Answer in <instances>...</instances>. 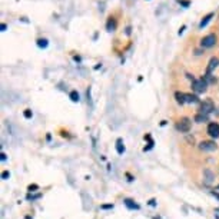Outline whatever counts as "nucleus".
I'll use <instances>...</instances> for the list:
<instances>
[{"mask_svg":"<svg viewBox=\"0 0 219 219\" xmlns=\"http://www.w3.org/2000/svg\"><path fill=\"white\" fill-rule=\"evenodd\" d=\"M206 86H208V82L205 80V79H195L193 82H192V89L196 92V93H203L205 90H206Z\"/></svg>","mask_w":219,"mask_h":219,"instance_id":"1","label":"nucleus"},{"mask_svg":"<svg viewBox=\"0 0 219 219\" xmlns=\"http://www.w3.org/2000/svg\"><path fill=\"white\" fill-rule=\"evenodd\" d=\"M216 45V36L215 34H208L201 40V46L202 47H212Z\"/></svg>","mask_w":219,"mask_h":219,"instance_id":"2","label":"nucleus"},{"mask_svg":"<svg viewBox=\"0 0 219 219\" xmlns=\"http://www.w3.org/2000/svg\"><path fill=\"white\" fill-rule=\"evenodd\" d=\"M176 128L182 132V133H188L190 130V120L188 118H182L179 120V123L176 125Z\"/></svg>","mask_w":219,"mask_h":219,"instance_id":"3","label":"nucleus"},{"mask_svg":"<svg viewBox=\"0 0 219 219\" xmlns=\"http://www.w3.org/2000/svg\"><path fill=\"white\" fill-rule=\"evenodd\" d=\"M215 109V106H213V103H212V100H205L201 103V112L199 113H203V115H209L212 110Z\"/></svg>","mask_w":219,"mask_h":219,"instance_id":"4","label":"nucleus"},{"mask_svg":"<svg viewBox=\"0 0 219 219\" xmlns=\"http://www.w3.org/2000/svg\"><path fill=\"white\" fill-rule=\"evenodd\" d=\"M215 181V173L211 169H205L203 170V183L205 185H211Z\"/></svg>","mask_w":219,"mask_h":219,"instance_id":"5","label":"nucleus"},{"mask_svg":"<svg viewBox=\"0 0 219 219\" xmlns=\"http://www.w3.org/2000/svg\"><path fill=\"white\" fill-rule=\"evenodd\" d=\"M208 135L211 137H219V123H209L208 126Z\"/></svg>","mask_w":219,"mask_h":219,"instance_id":"6","label":"nucleus"},{"mask_svg":"<svg viewBox=\"0 0 219 219\" xmlns=\"http://www.w3.org/2000/svg\"><path fill=\"white\" fill-rule=\"evenodd\" d=\"M199 149L203 152H212L216 149V145L213 142H209V140H205V142H201L199 143Z\"/></svg>","mask_w":219,"mask_h":219,"instance_id":"7","label":"nucleus"},{"mask_svg":"<svg viewBox=\"0 0 219 219\" xmlns=\"http://www.w3.org/2000/svg\"><path fill=\"white\" fill-rule=\"evenodd\" d=\"M219 65V60L216 59V57H212L211 60H209V65H208V69H206V75H211L215 69L218 68Z\"/></svg>","mask_w":219,"mask_h":219,"instance_id":"8","label":"nucleus"},{"mask_svg":"<svg viewBox=\"0 0 219 219\" xmlns=\"http://www.w3.org/2000/svg\"><path fill=\"white\" fill-rule=\"evenodd\" d=\"M215 16V13H209V15H206V16L203 17L202 20H201V23H199V29H203L211 20H212V17Z\"/></svg>","mask_w":219,"mask_h":219,"instance_id":"9","label":"nucleus"},{"mask_svg":"<svg viewBox=\"0 0 219 219\" xmlns=\"http://www.w3.org/2000/svg\"><path fill=\"white\" fill-rule=\"evenodd\" d=\"M185 99H186V103H198L199 102V98L196 95H189V93L185 95Z\"/></svg>","mask_w":219,"mask_h":219,"instance_id":"10","label":"nucleus"},{"mask_svg":"<svg viewBox=\"0 0 219 219\" xmlns=\"http://www.w3.org/2000/svg\"><path fill=\"white\" fill-rule=\"evenodd\" d=\"M185 95H186V93H182V92H176V93H175V98H176V102H178V103H181V105H183V103H186Z\"/></svg>","mask_w":219,"mask_h":219,"instance_id":"11","label":"nucleus"},{"mask_svg":"<svg viewBox=\"0 0 219 219\" xmlns=\"http://www.w3.org/2000/svg\"><path fill=\"white\" fill-rule=\"evenodd\" d=\"M123 202H125V205H126L129 209H139V205H137V203H135L132 199H125Z\"/></svg>","mask_w":219,"mask_h":219,"instance_id":"12","label":"nucleus"},{"mask_svg":"<svg viewBox=\"0 0 219 219\" xmlns=\"http://www.w3.org/2000/svg\"><path fill=\"white\" fill-rule=\"evenodd\" d=\"M116 151H118L119 155H122V153L125 152V146H123L122 139H118V140H116Z\"/></svg>","mask_w":219,"mask_h":219,"instance_id":"13","label":"nucleus"},{"mask_svg":"<svg viewBox=\"0 0 219 219\" xmlns=\"http://www.w3.org/2000/svg\"><path fill=\"white\" fill-rule=\"evenodd\" d=\"M106 27H107V30H109V32L115 30V27H116V22H115V19H113V17H110V19H109V22H107Z\"/></svg>","mask_w":219,"mask_h":219,"instance_id":"14","label":"nucleus"},{"mask_svg":"<svg viewBox=\"0 0 219 219\" xmlns=\"http://www.w3.org/2000/svg\"><path fill=\"white\" fill-rule=\"evenodd\" d=\"M206 120H208V115L198 113V115L195 116V122H198V123H202V122H206Z\"/></svg>","mask_w":219,"mask_h":219,"instance_id":"15","label":"nucleus"},{"mask_svg":"<svg viewBox=\"0 0 219 219\" xmlns=\"http://www.w3.org/2000/svg\"><path fill=\"white\" fill-rule=\"evenodd\" d=\"M69 96H70V100H72V102H79V100H80V96H79L77 90H72Z\"/></svg>","mask_w":219,"mask_h":219,"instance_id":"16","label":"nucleus"},{"mask_svg":"<svg viewBox=\"0 0 219 219\" xmlns=\"http://www.w3.org/2000/svg\"><path fill=\"white\" fill-rule=\"evenodd\" d=\"M47 45H49V43H47V39H42V37H40V39H37V46H39V47L46 49V47H47Z\"/></svg>","mask_w":219,"mask_h":219,"instance_id":"17","label":"nucleus"},{"mask_svg":"<svg viewBox=\"0 0 219 219\" xmlns=\"http://www.w3.org/2000/svg\"><path fill=\"white\" fill-rule=\"evenodd\" d=\"M179 3H181L183 7H189V4H190V1H189V0H179Z\"/></svg>","mask_w":219,"mask_h":219,"instance_id":"18","label":"nucleus"},{"mask_svg":"<svg viewBox=\"0 0 219 219\" xmlns=\"http://www.w3.org/2000/svg\"><path fill=\"white\" fill-rule=\"evenodd\" d=\"M24 118H27V119L32 118V110H30V109H26V110H24Z\"/></svg>","mask_w":219,"mask_h":219,"instance_id":"19","label":"nucleus"},{"mask_svg":"<svg viewBox=\"0 0 219 219\" xmlns=\"http://www.w3.org/2000/svg\"><path fill=\"white\" fill-rule=\"evenodd\" d=\"M9 176H10V173H9V172H7V170H4V172H3V173H1V178H3V179H7V178H9Z\"/></svg>","mask_w":219,"mask_h":219,"instance_id":"20","label":"nucleus"},{"mask_svg":"<svg viewBox=\"0 0 219 219\" xmlns=\"http://www.w3.org/2000/svg\"><path fill=\"white\" fill-rule=\"evenodd\" d=\"M6 29H7V26H6V24H4V23H1V32H4V30H6Z\"/></svg>","mask_w":219,"mask_h":219,"instance_id":"21","label":"nucleus"},{"mask_svg":"<svg viewBox=\"0 0 219 219\" xmlns=\"http://www.w3.org/2000/svg\"><path fill=\"white\" fill-rule=\"evenodd\" d=\"M183 30H185V26H182V29L179 30V34H182V33H183Z\"/></svg>","mask_w":219,"mask_h":219,"instance_id":"22","label":"nucleus"},{"mask_svg":"<svg viewBox=\"0 0 219 219\" xmlns=\"http://www.w3.org/2000/svg\"><path fill=\"white\" fill-rule=\"evenodd\" d=\"M212 195H213V196H215V198H218V199H219V193H215V192H213V193H212Z\"/></svg>","mask_w":219,"mask_h":219,"instance_id":"23","label":"nucleus"},{"mask_svg":"<svg viewBox=\"0 0 219 219\" xmlns=\"http://www.w3.org/2000/svg\"><path fill=\"white\" fill-rule=\"evenodd\" d=\"M218 189H219V186H218Z\"/></svg>","mask_w":219,"mask_h":219,"instance_id":"24","label":"nucleus"}]
</instances>
